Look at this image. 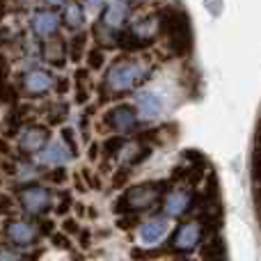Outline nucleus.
Masks as SVG:
<instances>
[{"label": "nucleus", "instance_id": "nucleus-28", "mask_svg": "<svg viewBox=\"0 0 261 261\" xmlns=\"http://www.w3.org/2000/svg\"><path fill=\"white\" fill-rule=\"evenodd\" d=\"M64 179H67V172L62 167H55V172H50V181H55V184H62Z\"/></svg>", "mask_w": 261, "mask_h": 261}, {"label": "nucleus", "instance_id": "nucleus-32", "mask_svg": "<svg viewBox=\"0 0 261 261\" xmlns=\"http://www.w3.org/2000/svg\"><path fill=\"white\" fill-rule=\"evenodd\" d=\"M254 206H257V218H259V222H261V186L254 190Z\"/></svg>", "mask_w": 261, "mask_h": 261}, {"label": "nucleus", "instance_id": "nucleus-10", "mask_svg": "<svg viewBox=\"0 0 261 261\" xmlns=\"http://www.w3.org/2000/svg\"><path fill=\"white\" fill-rule=\"evenodd\" d=\"M73 158V151L64 144V140H50L44 149H41L39 161L44 165H53V167H62L64 163H69Z\"/></svg>", "mask_w": 261, "mask_h": 261}, {"label": "nucleus", "instance_id": "nucleus-23", "mask_svg": "<svg viewBox=\"0 0 261 261\" xmlns=\"http://www.w3.org/2000/svg\"><path fill=\"white\" fill-rule=\"evenodd\" d=\"M250 172H252V179L261 186V156H254L252 165H250Z\"/></svg>", "mask_w": 261, "mask_h": 261}, {"label": "nucleus", "instance_id": "nucleus-38", "mask_svg": "<svg viewBox=\"0 0 261 261\" xmlns=\"http://www.w3.org/2000/svg\"><path fill=\"white\" fill-rule=\"evenodd\" d=\"M46 3H50V5H62L64 0H46Z\"/></svg>", "mask_w": 261, "mask_h": 261}, {"label": "nucleus", "instance_id": "nucleus-1", "mask_svg": "<svg viewBox=\"0 0 261 261\" xmlns=\"http://www.w3.org/2000/svg\"><path fill=\"white\" fill-rule=\"evenodd\" d=\"M158 30L163 32L167 41V48L179 58L193 53V25H190L188 14L181 7H163L156 16Z\"/></svg>", "mask_w": 261, "mask_h": 261}, {"label": "nucleus", "instance_id": "nucleus-31", "mask_svg": "<svg viewBox=\"0 0 261 261\" xmlns=\"http://www.w3.org/2000/svg\"><path fill=\"white\" fill-rule=\"evenodd\" d=\"M64 231H69V234H81V227L76 225V220H67L64 222Z\"/></svg>", "mask_w": 261, "mask_h": 261}, {"label": "nucleus", "instance_id": "nucleus-29", "mask_svg": "<svg viewBox=\"0 0 261 261\" xmlns=\"http://www.w3.org/2000/svg\"><path fill=\"white\" fill-rule=\"evenodd\" d=\"M135 222H138V218H135V216H126V220H124V218H119L117 225L122 227V229H128V227H133Z\"/></svg>", "mask_w": 261, "mask_h": 261}, {"label": "nucleus", "instance_id": "nucleus-4", "mask_svg": "<svg viewBox=\"0 0 261 261\" xmlns=\"http://www.w3.org/2000/svg\"><path fill=\"white\" fill-rule=\"evenodd\" d=\"M204 234H206V229L202 227L199 220L181 222L174 229V234H172L170 250H174V252H179V254L193 252V250H197L199 245L204 243Z\"/></svg>", "mask_w": 261, "mask_h": 261}, {"label": "nucleus", "instance_id": "nucleus-9", "mask_svg": "<svg viewBox=\"0 0 261 261\" xmlns=\"http://www.w3.org/2000/svg\"><path fill=\"white\" fill-rule=\"evenodd\" d=\"M5 231H7V239L12 241L14 245H21V248H28V245H32L37 241V236H39L37 227L32 225V222H25V220H12V222H7Z\"/></svg>", "mask_w": 261, "mask_h": 261}, {"label": "nucleus", "instance_id": "nucleus-16", "mask_svg": "<svg viewBox=\"0 0 261 261\" xmlns=\"http://www.w3.org/2000/svg\"><path fill=\"white\" fill-rule=\"evenodd\" d=\"M126 18H128V3L126 0H113L103 12V23L108 28H115V30L122 28Z\"/></svg>", "mask_w": 261, "mask_h": 261}, {"label": "nucleus", "instance_id": "nucleus-19", "mask_svg": "<svg viewBox=\"0 0 261 261\" xmlns=\"http://www.w3.org/2000/svg\"><path fill=\"white\" fill-rule=\"evenodd\" d=\"M64 23H67L69 28H73V30L83 28V23H85V14H83V7L78 3L67 5V9H64Z\"/></svg>", "mask_w": 261, "mask_h": 261}, {"label": "nucleus", "instance_id": "nucleus-11", "mask_svg": "<svg viewBox=\"0 0 261 261\" xmlns=\"http://www.w3.org/2000/svg\"><path fill=\"white\" fill-rule=\"evenodd\" d=\"M53 85H55V78L48 71H44V69H32V71H28L23 76V87L32 96L46 94V92L53 90Z\"/></svg>", "mask_w": 261, "mask_h": 261}, {"label": "nucleus", "instance_id": "nucleus-18", "mask_svg": "<svg viewBox=\"0 0 261 261\" xmlns=\"http://www.w3.org/2000/svg\"><path fill=\"white\" fill-rule=\"evenodd\" d=\"M7 73H9V62L0 53V103H12L14 101V90L7 83Z\"/></svg>", "mask_w": 261, "mask_h": 261}, {"label": "nucleus", "instance_id": "nucleus-3", "mask_svg": "<svg viewBox=\"0 0 261 261\" xmlns=\"http://www.w3.org/2000/svg\"><path fill=\"white\" fill-rule=\"evenodd\" d=\"M149 73H151V69L147 64L135 62V60H119L106 73V85L113 92H128L147 81Z\"/></svg>", "mask_w": 261, "mask_h": 261}, {"label": "nucleus", "instance_id": "nucleus-35", "mask_svg": "<svg viewBox=\"0 0 261 261\" xmlns=\"http://www.w3.org/2000/svg\"><path fill=\"white\" fill-rule=\"evenodd\" d=\"M81 236H83V245H85V248H87V245H90V231H85V229H83V231H81Z\"/></svg>", "mask_w": 261, "mask_h": 261}, {"label": "nucleus", "instance_id": "nucleus-34", "mask_svg": "<svg viewBox=\"0 0 261 261\" xmlns=\"http://www.w3.org/2000/svg\"><path fill=\"white\" fill-rule=\"evenodd\" d=\"M254 147H257V151H259V156H261V124H259V128H257V135H254Z\"/></svg>", "mask_w": 261, "mask_h": 261}, {"label": "nucleus", "instance_id": "nucleus-14", "mask_svg": "<svg viewBox=\"0 0 261 261\" xmlns=\"http://www.w3.org/2000/svg\"><path fill=\"white\" fill-rule=\"evenodd\" d=\"M32 32H35L39 39H50V37H55V32H58L60 28V16L53 12H37L35 16H32Z\"/></svg>", "mask_w": 261, "mask_h": 261}, {"label": "nucleus", "instance_id": "nucleus-7", "mask_svg": "<svg viewBox=\"0 0 261 261\" xmlns=\"http://www.w3.org/2000/svg\"><path fill=\"white\" fill-rule=\"evenodd\" d=\"M103 122L113 130H117V133H130V130L138 126V115H135V110L130 108V106L122 103V106L110 108L108 113H106Z\"/></svg>", "mask_w": 261, "mask_h": 261}, {"label": "nucleus", "instance_id": "nucleus-17", "mask_svg": "<svg viewBox=\"0 0 261 261\" xmlns=\"http://www.w3.org/2000/svg\"><path fill=\"white\" fill-rule=\"evenodd\" d=\"M115 44H117V48L126 50V53H135V50H142V48H147V46H151L149 41L140 39L130 28L128 30H119L117 35H115Z\"/></svg>", "mask_w": 261, "mask_h": 261}, {"label": "nucleus", "instance_id": "nucleus-24", "mask_svg": "<svg viewBox=\"0 0 261 261\" xmlns=\"http://www.w3.org/2000/svg\"><path fill=\"white\" fill-rule=\"evenodd\" d=\"M50 241H53L55 248H64V250L71 248V243H69V239L64 234H53V236H50Z\"/></svg>", "mask_w": 261, "mask_h": 261}, {"label": "nucleus", "instance_id": "nucleus-25", "mask_svg": "<svg viewBox=\"0 0 261 261\" xmlns=\"http://www.w3.org/2000/svg\"><path fill=\"white\" fill-rule=\"evenodd\" d=\"M0 261H21V257H18V252H14L9 248H0Z\"/></svg>", "mask_w": 261, "mask_h": 261}, {"label": "nucleus", "instance_id": "nucleus-15", "mask_svg": "<svg viewBox=\"0 0 261 261\" xmlns=\"http://www.w3.org/2000/svg\"><path fill=\"white\" fill-rule=\"evenodd\" d=\"M199 257L202 261H227V243L220 234L208 236V241H204L199 245Z\"/></svg>", "mask_w": 261, "mask_h": 261}, {"label": "nucleus", "instance_id": "nucleus-8", "mask_svg": "<svg viewBox=\"0 0 261 261\" xmlns=\"http://www.w3.org/2000/svg\"><path fill=\"white\" fill-rule=\"evenodd\" d=\"M170 231V222L167 218H151V220L142 222L138 229V239L142 245H158Z\"/></svg>", "mask_w": 261, "mask_h": 261}, {"label": "nucleus", "instance_id": "nucleus-20", "mask_svg": "<svg viewBox=\"0 0 261 261\" xmlns=\"http://www.w3.org/2000/svg\"><path fill=\"white\" fill-rule=\"evenodd\" d=\"M124 147H126V140H124V138H110V140H106V142H103V156L106 158H115Z\"/></svg>", "mask_w": 261, "mask_h": 261}, {"label": "nucleus", "instance_id": "nucleus-2", "mask_svg": "<svg viewBox=\"0 0 261 261\" xmlns=\"http://www.w3.org/2000/svg\"><path fill=\"white\" fill-rule=\"evenodd\" d=\"M163 193H165V184H163V181H144V184L130 186L126 193L117 199L115 213H119V216H130V213L147 211V208H151L153 204L161 199Z\"/></svg>", "mask_w": 261, "mask_h": 261}, {"label": "nucleus", "instance_id": "nucleus-39", "mask_svg": "<svg viewBox=\"0 0 261 261\" xmlns=\"http://www.w3.org/2000/svg\"><path fill=\"white\" fill-rule=\"evenodd\" d=\"M71 261H83V257H73Z\"/></svg>", "mask_w": 261, "mask_h": 261}, {"label": "nucleus", "instance_id": "nucleus-36", "mask_svg": "<svg viewBox=\"0 0 261 261\" xmlns=\"http://www.w3.org/2000/svg\"><path fill=\"white\" fill-rule=\"evenodd\" d=\"M5 12H7V0H0V18L5 16Z\"/></svg>", "mask_w": 261, "mask_h": 261}, {"label": "nucleus", "instance_id": "nucleus-22", "mask_svg": "<svg viewBox=\"0 0 261 261\" xmlns=\"http://www.w3.org/2000/svg\"><path fill=\"white\" fill-rule=\"evenodd\" d=\"M85 44H87V35H85V32H78V35L71 39V60H73V62H81V55H83Z\"/></svg>", "mask_w": 261, "mask_h": 261}, {"label": "nucleus", "instance_id": "nucleus-13", "mask_svg": "<svg viewBox=\"0 0 261 261\" xmlns=\"http://www.w3.org/2000/svg\"><path fill=\"white\" fill-rule=\"evenodd\" d=\"M18 144H21V149H23V151H28V153L41 151V149L48 144V130L41 128V126L23 128L21 135H18Z\"/></svg>", "mask_w": 261, "mask_h": 261}, {"label": "nucleus", "instance_id": "nucleus-33", "mask_svg": "<svg viewBox=\"0 0 261 261\" xmlns=\"http://www.w3.org/2000/svg\"><path fill=\"white\" fill-rule=\"evenodd\" d=\"M69 206H71V197H69V195H64V199L60 202V206H58V213H67Z\"/></svg>", "mask_w": 261, "mask_h": 261}, {"label": "nucleus", "instance_id": "nucleus-30", "mask_svg": "<svg viewBox=\"0 0 261 261\" xmlns=\"http://www.w3.org/2000/svg\"><path fill=\"white\" fill-rule=\"evenodd\" d=\"M9 208H12V202H9V197L0 193V213H9Z\"/></svg>", "mask_w": 261, "mask_h": 261}, {"label": "nucleus", "instance_id": "nucleus-37", "mask_svg": "<svg viewBox=\"0 0 261 261\" xmlns=\"http://www.w3.org/2000/svg\"><path fill=\"white\" fill-rule=\"evenodd\" d=\"M3 44H5V30L0 28V46H3Z\"/></svg>", "mask_w": 261, "mask_h": 261}, {"label": "nucleus", "instance_id": "nucleus-21", "mask_svg": "<svg viewBox=\"0 0 261 261\" xmlns=\"http://www.w3.org/2000/svg\"><path fill=\"white\" fill-rule=\"evenodd\" d=\"M106 64V53H103V48H99V46H96V48H90L87 50V67L90 69H101Z\"/></svg>", "mask_w": 261, "mask_h": 261}, {"label": "nucleus", "instance_id": "nucleus-26", "mask_svg": "<svg viewBox=\"0 0 261 261\" xmlns=\"http://www.w3.org/2000/svg\"><path fill=\"white\" fill-rule=\"evenodd\" d=\"M35 176H37V172L32 170L30 165H21V167H18V179L25 181V179H35Z\"/></svg>", "mask_w": 261, "mask_h": 261}, {"label": "nucleus", "instance_id": "nucleus-6", "mask_svg": "<svg viewBox=\"0 0 261 261\" xmlns=\"http://www.w3.org/2000/svg\"><path fill=\"white\" fill-rule=\"evenodd\" d=\"M195 204V195L193 190L188 188H174L170 193H165V199H163V213L167 218H181L193 208Z\"/></svg>", "mask_w": 261, "mask_h": 261}, {"label": "nucleus", "instance_id": "nucleus-12", "mask_svg": "<svg viewBox=\"0 0 261 261\" xmlns=\"http://www.w3.org/2000/svg\"><path fill=\"white\" fill-rule=\"evenodd\" d=\"M135 110H138V115L144 119H156V117H161V113H163V99L156 92L142 90L135 96Z\"/></svg>", "mask_w": 261, "mask_h": 261}, {"label": "nucleus", "instance_id": "nucleus-27", "mask_svg": "<svg viewBox=\"0 0 261 261\" xmlns=\"http://www.w3.org/2000/svg\"><path fill=\"white\" fill-rule=\"evenodd\" d=\"M126 179H128V167H124V170H119V174L115 176L113 186H115V188H119L122 184H126Z\"/></svg>", "mask_w": 261, "mask_h": 261}, {"label": "nucleus", "instance_id": "nucleus-5", "mask_svg": "<svg viewBox=\"0 0 261 261\" xmlns=\"http://www.w3.org/2000/svg\"><path fill=\"white\" fill-rule=\"evenodd\" d=\"M18 202L32 216H41L46 213L50 206H53V195H50L48 188L44 186H30V188H23L21 195H18Z\"/></svg>", "mask_w": 261, "mask_h": 261}]
</instances>
